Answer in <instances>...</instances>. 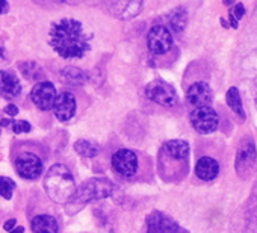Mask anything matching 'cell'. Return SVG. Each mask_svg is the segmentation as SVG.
<instances>
[{
  "label": "cell",
  "mask_w": 257,
  "mask_h": 233,
  "mask_svg": "<svg viewBox=\"0 0 257 233\" xmlns=\"http://www.w3.org/2000/svg\"><path fill=\"white\" fill-rule=\"evenodd\" d=\"M49 44L64 59H80L91 49L83 25L74 19L55 22L49 31Z\"/></svg>",
  "instance_id": "cell-1"
},
{
  "label": "cell",
  "mask_w": 257,
  "mask_h": 233,
  "mask_svg": "<svg viewBox=\"0 0 257 233\" xmlns=\"http://www.w3.org/2000/svg\"><path fill=\"white\" fill-rule=\"evenodd\" d=\"M44 189L53 201L67 203L76 191L74 176L70 168L62 164H55L50 167L44 179Z\"/></svg>",
  "instance_id": "cell-2"
},
{
  "label": "cell",
  "mask_w": 257,
  "mask_h": 233,
  "mask_svg": "<svg viewBox=\"0 0 257 233\" xmlns=\"http://www.w3.org/2000/svg\"><path fill=\"white\" fill-rule=\"evenodd\" d=\"M112 183L107 179H89L85 183H82L70 197L67 201V213L73 215L79 212L86 203L94 201V200H101L106 198L112 194Z\"/></svg>",
  "instance_id": "cell-3"
},
{
  "label": "cell",
  "mask_w": 257,
  "mask_h": 233,
  "mask_svg": "<svg viewBox=\"0 0 257 233\" xmlns=\"http://www.w3.org/2000/svg\"><path fill=\"white\" fill-rule=\"evenodd\" d=\"M257 164V150L252 137H245L240 140L236 159H234V170L239 179L248 180L255 168Z\"/></svg>",
  "instance_id": "cell-4"
},
{
  "label": "cell",
  "mask_w": 257,
  "mask_h": 233,
  "mask_svg": "<svg viewBox=\"0 0 257 233\" xmlns=\"http://www.w3.org/2000/svg\"><path fill=\"white\" fill-rule=\"evenodd\" d=\"M189 119H191L192 128L201 135L213 134L219 126V117H218L216 110L212 106L195 107L191 112Z\"/></svg>",
  "instance_id": "cell-5"
},
{
  "label": "cell",
  "mask_w": 257,
  "mask_h": 233,
  "mask_svg": "<svg viewBox=\"0 0 257 233\" xmlns=\"http://www.w3.org/2000/svg\"><path fill=\"white\" fill-rule=\"evenodd\" d=\"M146 95L152 101L165 107H173L177 103V92L174 86L162 79L152 80L146 88Z\"/></svg>",
  "instance_id": "cell-6"
},
{
  "label": "cell",
  "mask_w": 257,
  "mask_h": 233,
  "mask_svg": "<svg viewBox=\"0 0 257 233\" xmlns=\"http://www.w3.org/2000/svg\"><path fill=\"white\" fill-rule=\"evenodd\" d=\"M147 231L146 233H189L170 215L155 210L147 216Z\"/></svg>",
  "instance_id": "cell-7"
},
{
  "label": "cell",
  "mask_w": 257,
  "mask_h": 233,
  "mask_svg": "<svg viewBox=\"0 0 257 233\" xmlns=\"http://www.w3.org/2000/svg\"><path fill=\"white\" fill-rule=\"evenodd\" d=\"M16 170L22 179L35 180L43 174L44 164L40 156H37L35 153L26 152L16 158Z\"/></svg>",
  "instance_id": "cell-8"
},
{
  "label": "cell",
  "mask_w": 257,
  "mask_h": 233,
  "mask_svg": "<svg viewBox=\"0 0 257 233\" xmlns=\"http://www.w3.org/2000/svg\"><path fill=\"white\" fill-rule=\"evenodd\" d=\"M112 167L122 177H134L140 168L138 155L132 150L119 149L112 156Z\"/></svg>",
  "instance_id": "cell-9"
},
{
  "label": "cell",
  "mask_w": 257,
  "mask_h": 233,
  "mask_svg": "<svg viewBox=\"0 0 257 233\" xmlns=\"http://www.w3.org/2000/svg\"><path fill=\"white\" fill-rule=\"evenodd\" d=\"M147 46L153 55H165L173 47V35L165 26H153L147 35Z\"/></svg>",
  "instance_id": "cell-10"
},
{
  "label": "cell",
  "mask_w": 257,
  "mask_h": 233,
  "mask_svg": "<svg viewBox=\"0 0 257 233\" xmlns=\"http://www.w3.org/2000/svg\"><path fill=\"white\" fill-rule=\"evenodd\" d=\"M56 88L52 82H38L31 92L32 101L38 106L41 110H49L53 107L55 98H56Z\"/></svg>",
  "instance_id": "cell-11"
},
{
  "label": "cell",
  "mask_w": 257,
  "mask_h": 233,
  "mask_svg": "<svg viewBox=\"0 0 257 233\" xmlns=\"http://www.w3.org/2000/svg\"><path fill=\"white\" fill-rule=\"evenodd\" d=\"M186 98H188V103L192 104L194 107L210 106L213 100V91L207 82H195L188 88Z\"/></svg>",
  "instance_id": "cell-12"
},
{
  "label": "cell",
  "mask_w": 257,
  "mask_h": 233,
  "mask_svg": "<svg viewBox=\"0 0 257 233\" xmlns=\"http://www.w3.org/2000/svg\"><path fill=\"white\" fill-rule=\"evenodd\" d=\"M53 112L59 122H68L76 113V98L71 92L62 91L59 95H56L53 103Z\"/></svg>",
  "instance_id": "cell-13"
},
{
  "label": "cell",
  "mask_w": 257,
  "mask_h": 233,
  "mask_svg": "<svg viewBox=\"0 0 257 233\" xmlns=\"http://www.w3.org/2000/svg\"><path fill=\"white\" fill-rule=\"evenodd\" d=\"M22 92L19 77L11 71H0V98H16Z\"/></svg>",
  "instance_id": "cell-14"
},
{
  "label": "cell",
  "mask_w": 257,
  "mask_h": 233,
  "mask_svg": "<svg viewBox=\"0 0 257 233\" xmlns=\"http://www.w3.org/2000/svg\"><path fill=\"white\" fill-rule=\"evenodd\" d=\"M195 174L198 179L204 182H210L218 177L219 174V164L216 159L210 156H203L195 164Z\"/></svg>",
  "instance_id": "cell-15"
},
{
  "label": "cell",
  "mask_w": 257,
  "mask_h": 233,
  "mask_svg": "<svg viewBox=\"0 0 257 233\" xmlns=\"http://www.w3.org/2000/svg\"><path fill=\"white\" fill-rule=\"evenodd\" d=\"M245 231L257 233V182L252 186L245 206Z\"/></svg>",
  "instance_id": "cell-16"
},
{
  "label": "cell",
  "mask_w": 257,
  "mask_h": 233,
  "mask_svg": "<svg viewBox=\"0 0 257 233\" xmlns=\"http://www.w3.org/2000/svg\"><path fill=\"white\" fill-rule=\"evenodd\" d=\"M143 7V2H113L110 4V11L121 20H131L141 13Z\"/></svg>",
  "instance_id": "cell-17"
},
{
  "label": "cell",
  "mask_w": 257,
  "mask_h": 233,
  "mask_svg": "<svg viewBox=\"0 0 257 233\" xmlns=\"http://www.w3.org/2000/svg\"><path fill=\"white\" fill-rule=\"evenodd\" d=\"M161 152L167 156L174 158V159H180V161L189 159V144L186 141H182V140L167 141Z\"/></svg>",
  "instance_id": "cell-18"
},
{
  "label": "cell",
  "mask_w": 257,
  "mask_h": 233,
  "mask_svg": "<svg viewBox=\"0 0 257 233\" xmlns=\"http://www.w3.org/2000/svg\"><path fill=\"white\" fill-rule=\"evenodd\" d=\"M34 233H58L59 224L52 215H37L31 222Z\"/></svg>",
  "instance_id": "cell-19"
},
{
  "label": "cell",
  "mask_w": 257,
  "mask_h": 233,
  "mask_svg": "<svg viewBox=\"0 0 257 233\" xmlns=\"http://www.w3.org/2000/svg\"><path fill=\"white\" fill-rule=\"evenodd\" d=\"M225 101L228 104V107L233 110V113L237 117L240 122H245L246 115H245V110H243V104H242V98H240V92L236 86H231L228 88L227 94H225Z\"/></svg>",
  "instance_id": "cell-20"
},
{
  "label": "cell",
  "mask_w": 257,
  "mask_h": 233,
  "mask_svg": "<svg viewBox=\"0 0 257 233\" xmlns=\"http://www.w3.org/2000/svg\"><path fill=\"white\" fill-rule=\"evenodd\" d=\"M61 73L62 79L71 86H80L88 80V74L77 67H65Z\"/></svg>",
  "instance_id": "cell-21"
},
{
  "label": "cell",
  "mask_w": 257,
  "mask_h": 233,
  "mask_svg": "<svg viewBox=\"0 0 257 233\" xmlns=\"http://www.w3.org/2000/svg\"><path fill=\"white\" fill-rule=\"evenodd\" d=\"M74 152L85 158H95L100 153V146L89 140H79L74 143Z\"/></svg>",
  "instance_id": "cell-22"
},
{
  "label": "cell",
  "mask_w": 257,
  "mask_h": 233,
  "mask_svg": "<svg viewBox=\"0 0 257 233\" xmlns=\"http://www.w3.org/2000/svg\"><path fill=\"white\" fill-rule=\"evenodd\" d=\"M168 22H170V26L174 32H182L185 31L186 28V23H188V14H186V10L185 8H176L170 16H168Z\"/></svg>",
  "instance_id": "cell-23"
},
{
  "label": "cell",
  "mask_w": 257,
  "mask_h": 233,
  "mask_svg": "<svg viewBox=\"0 0 257 233\" xmlns=\"http://www.w3.org/2000/svg\"><path fill=\"white\" fill-rule=\"evenodd\" d=\"M19 68H20V71L25 74V77H28V79H31V80H40V79L44 76L41 67H40L37 62H34V61L20 62V64H19Z\"/></svg>",
  "instance_id": "cell-24"
},
{
  "label": "cell",
  "mask_w": 257,
  "mask_h": 233,
  "mask_svg": "<svg viewBox=\"0 0 257 233\" xmlns=\"http://www.w3.org/2000/svg\"><path fill=\"white\" fill-rule=\"evenodd\" d=\"M16 189V182L10 177H0V197L7 200L13 198V192Z\"/></svg>",
  "instance_id": "cell-25"
},
{
  "label": "cell",
  "mask_w": 257,
  "mask_h": 233,
  "mask_svg": "<svg viewBox=\"0 0 257 233\" xmlns=\"http://www.w3.org/2000/svg\"><path fill=\"white\" fill-rule=\"evenodd\" d=\"M245 16V7L242 4H234V7L230 10V26L231 28H237L239 20Z\"/></svg>",
  "instance_id": "cell-26"
},
{
  "label": "cell",
  "mask_w": 257,
  "mask_h": 233,
  "mask_svg": "<svg viewBox=\"0 0 257 233\" xmlns=\"http://www.w3.org/2000/svg\"><path fill=\"white\" fill-rule=\"evenodd\" d=\"M11 129H13L14 134L20 135V134H28V132H31L32 126H31L29 122H26V120H13Z\"/></svg>",
  "instance_id": "cell-27"
},
{
  "label": "cell",
  "mask_w": 257,
  "mask_h": 233,
  "mask_svg": "<svg viewBox=\"0 0 257 233\" xmlns=\"http://www.w3.org/2000/svg\"><path fill=\"white\" fill-rule=\"evenodd\" d=\"M8 62V55H7V49H5V44L4 41L0 40V65H4Z\"/></svg>",
  "instance_id": "cell-28"
},
{
  "label": "cell",
  "mask_w": 257,
  "mask_h": 233,
  "mask_svg": "<svg viewBox=\"0 0 257 233\" xmlns=\"http://www.w3.org/2000/svg\"><path fill=\"white\" fill-rule=\"evenodd\" d=\"M5 113L10 115V117H16V115L19 113V107H17L16 104H8V106L5 107Z\"/></svg>",
  "instance_id": "cell-29"
},
{
  "label": "cell",
  "mask_w": 257,
  "mask_h": 233,
  "mask_svg": "<svg viewBox=\"0 0 257 233\" xmlns=\"http://www.w3.org/2000/svg\"><path fill=\"white\" fill-rule=\"evenodd\" d=\"M16 224H17V219H16V218H11V219H8V221L4 224V228L8 230V231H11V230L16 228Z\"/></svg>",
  "instance_id": "cell-30"
},
{
  "label": "cell",
  "mask_w": 257,
  "mask_h": 233,
  "mask_svg": "<svg viewBox=\"0 0 257 233\" xmlns=\"http://www.w3.org/2000/svg\"><path fill=\"white\" fill-rule=\"evenodd\" d=\"M8 10H10V5H8V2H5V0H0V14H5V13H8Z\"/></svg>",
  "instance_id": "cell-31"
},
{
  "label": "cell",
  "mask_w": 257,
  "mask_h": 233,
  "mask_svg": "<svg viewBox=\"0 0 257 233\" xmlns=\"http://www.w3.org/2000/svg\"><path fill=\"white\" fill-rule=\"evenodd\" d=\"M13 120L10 119H0V128H11Z\"/></svg>",
  "instance_id": "cell-32"
},
{
  "label": "cell",
  "mask_w": 257,
  "mask_h": 233,
  "mask_svg": "<svg viewBox=\"0 0 257 233\" xmlns=\"http://www.w3.org/2000/svg\"><path fill=\"white\" fill-rule=\"evenodd\" d=\"M254 104H255V107H257V77H255V80H254Z\"/></svg>",
  "instance_id": "cell-33"
},
{
  "label": "cell",
  "mask_w": 257,
  "mask_h": 233,
  "mask_svg": "<svg viewBox=\"0 0 257 233\" xmlns=\"http://www.w3.org/2000/svg\"><path fill=\"white\" fill-rule=\"evenodd\" d=\"M10 233H25V227H23V225H19V227H16L14 230H11Z\"/></svg>",
  "instance_id": "cell-34"
},
{
  "label": "cell",
  "mask_w": 257,
  "mask_h": 233,
  "mask_svg": "<svg viewBox=\"0 0 257 233\" xmlns=\"http://www.w3.org/2000/svg\"><path fill=\"white\" fill-rule=\"evenodd\" d=\"M0 119H2V117H0ZM0 129H2V128H0Z\"/></svg>",
  "instance_id": "cell-35"
}]
</instances>
